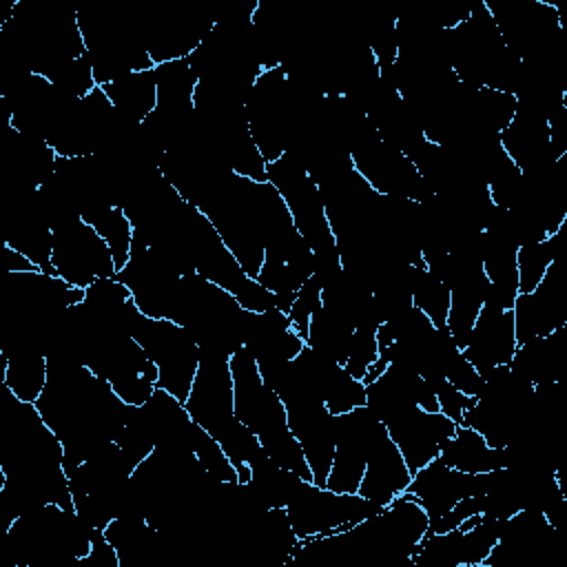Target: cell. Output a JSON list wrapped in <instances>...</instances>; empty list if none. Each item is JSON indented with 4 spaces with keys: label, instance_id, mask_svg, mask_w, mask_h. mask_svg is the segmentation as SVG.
Segmentation results:
<instances>
[{
    "label": "cell",
    "instance_id": "obj_1",
    "mask_svg": "<svg viewBox=\"0 0 567 567\" xmlns=\"http://www.w3.org/2000/svg\"><path fill=\"white\" fill-rule=\"evenodd\" d=\"M128 334L144 348L157 368V388L182 403L188 399L195 372L199 368V346L195 337L171 319L146 317L140 308L131 319Z\"/></svg>",
    "mask_w": 567,
    "mask_h": 567
},
{
    "label": "cell",
    "instance_id": "obj_2",
    "mask_svg": "<svg viewBox=\"0 0 567 567\" xmlns=\"http://www.w3.org/2000/svg\"><path fill=\"white\" fill-rule=\"evenodd\" d=\"M266 177L284 197L292 224L297 233L306 239L310 250L332 246L334 237L328 224L323 199L319 195L317 182L310 177L303 162L286 151L281 157L266 166Z\"/></svg>",
    "mask_w": 567,
    "mask_h": 567
},
{
    "label": "cell",
    "instance_id": "obj_3",
    "mask_svg": "<svg viewBox=\"0 0 567 567\" xmlns=\"http://www.w3.org/2000/svg\"><path fill=\"white\" fill-rule=\"evenodd\" d=\"M51 264L60 279L82 290L97 279L117 275L109 244L82 217L53 226Z\"/></svg>",
    "mask_w": 567,
    "mask_h": 567
},
{
    "label": "cell",
    "instance_id": "obj_4",
    "mask_svg": "<svg viewBox=\"0 0 567 567\" xmlns=\"http://www.w3.org/2000/svg\"><path fill=\"white\" fill-rule=\"evenodd\" d=\"M379 509L357 492H334L326 485L308 483L286 507V514L299 538H319L348 529Z\"/></svg>",
    "mask_w": 567,
    "mask_h": 567
},
{
    "label": "cell",
    "instance_id": "obj_5",
    "mask_svg": "<svg viewBox=\"0 0 567 567\" xmlns=\"http://www.w3.org/2000/svg\"><path fill=\"white\" fill-rule=\"evenodd\" d=\"M385 432L379 416L363 403L334 416V456L326 487L334 492H357L365 472L368 456Z\"/></svg>",
    "mask_w": 567,
    "mask_h": 567
},
{
    "label": "cell",
    "instance_id": "obj_6",
    "mask_svg": "<svg viewBox=\"0 0 567 567\" xmlns=\"http://www.w3.org/2000/svg\"><path fill=\"white\" fill-rule=\"evenodd\" d=\"M184 405L190 419L217 439L221 430L235 419V388L230 363L202 357L190 394Z\"/></svg>",
    "mask_w": 567,
    "mask_h": 567
},
{
    "label": "cell",
    "instance_id": "obj_7",
    "mask_svg": "<svg viewBox=\"0 0 567 567\" xmlns=\"http://www.w3.org/2000/svg\"><path fill=\"white\" fill-rule=\"evenodd\" d=\"M492 485V472L467 474L447 467L439 456L416 470L405 492H410L427 514V523L447 514L461 498L485 494Z\"/></svg>",
    "mask_w": 567,
    "mask_h": 567
},
{
    "label": "cell",
    "instance_id": "obj_8",
    "mask_svg": "<svg viewBox=\"0 0 567 567\" xmlns=\"http://www.w3.org/2000/svg\"><path fill=\"white\" fill-rule=\"evenodd\" d=\"M383 425L414 474L439 456L441 445L454 434L458 423L447 419L443 412H425L414 405L390 416Z\"/></svg>",
    "mask_w": 567,
    "mask_h": 567
},
{
    "label": "cell",
    "instance_id": "obj_9",
    "mask_svg": "<svg viewBox=\"0 0 567 567\" xmlns=\"http://www.w3.org/2000/svg\"><path fill=\"white\" fill-rule=\"evenodd\" d=\"M516 348L518 341L512 310L483 306L470 332V341L463 348L465 359L485 379L494 368L509 365Z\"/></svg>",
    "mask_w": 567,
    "mask_h": 567
},
{
    "label": "cell",
    "instance_id": "obj_10",
    "mask_svg": "<svg viewBox=\"0 0 567 567\" xmlns=\"http://www.w3.org/2000/svg\"><path fill=\"white\" fill-rule=\"evenodd\" d=\"M286 412L288 425L310 465L312 483L326 485L334 456V414H330L321 401L288 405Z\"/></svg>",
    "mask_w": 567,
    "mask_h": 567
},
{
    "label": "cell",
    "instance_id": "obj_11",
    "mask_svg": "<svg viewBox=\"0 0 567 567\" xmlns=\"http://www.w3.org/2000/svg\"><path fill=\"white\" fill-rule=\"evenodd\" d=\"M503 151L507 157L520 168V173H536L549 168L554 162L560 159L558 151L554 148L549 122L516 109L512 122L498 135Z\"/></svg>",
    "mask_w": 567,
    "mask_h": 567
},
{
    "label": "cell",
    "instance_id": "obj_12",
    "mask_svg": "<svg viewBox=\"0 0 567 567\" xmlns=\"http://www.w3.org/2000/svg\"><path fill=\"white\" fill-rule=\"evenodd\" d=\"M410 481H412V472L385 430L368 456L365 472L357 494L383 507L390 501H394L399 494H403Z\"/></svg>",
    "mask_w": 567,
    "mask_h": 567
},
{
    "label": "cell",
    "instance_id": "obj_13",
    "mask_svg": "<svg viewBox=\"0 0 567 567\" xmlns=\"http://www.w3.org/2000/svg\"><path fill=\"white\" fill-rule=\"evenodd\" d=\"M2 352L7 354L4 385L13 396L27 403H35L47 385L49 368L47 354L31 341L24 339H7L0 341Z\"/></svg>",
    "mask_w": 567,
    "mask_h": 567
},
{
    "label": "cell",
    "instance_id": "obj_14",
    "mask_svg": "<svg viewBox=\"0 0 567 567\" xmlns=\"http://www.w3.org/2000/svg\"><path fill=\"white\" fill-rule=\"evenodd\" d=\"M439 458L458 472L481 474L505 467L507 454L505 447H489L487 441L472 427L458 423L454 434L441 445Z\"/></svg>",
    "mask_w": 567,
    "mask_h": 567
},
{
    "label": "cell",
    "instance_id": "obj_15",
    "mask_svg": "<svg viewBox=\"0 0 567 567\" xmlns=\"http://www.w3.org/2000/svg\"><path fill=\"white\" fill-rule=\"evenodd\" d=\"M250 478L244 483L252 498L264 507H288L295 496L310 483L299 474L277 465L261 447V452L250 461Z\"/></svg>",
    "mask_w": 567,
    "mask_h": 567
},
{
    "label": "cell",
    "instance_id": "obj_16",
    "mask_svg": "<svg viewBox=\"0 0 567 567\" xmlns=\"http://www.w3.org/2000/svg\"><path fill=\"white\" fill-rule=\"evenodd\" d=\"M102 91L120 115L135 124H142L157 106V82L153 69L126 73L124 78L104 84Z\"/></svg>",
    "mask_w": 567,
    "mask_h": 567
},
{
    "label": "cell",
    "instance_id": "obj_17",
    "mask_svg": "<svg viewBox=\"0 0 567 567\" xmlns=\"http://www.w3.org/2000/svg\"><path fill=\"white\" fill-rule=\"evenodd\" d=\"M352 334H354L352 323H348L346 319L319 308L310 319L306 346L343 365L346 357H348V350H350Z\"/></svg>",
    "mask_w": 567,
    "mask_h": 567
},
{
    "label": "cell",
    "instance_id": "obj_18",
    "mask_svg": "<svg viewBox=\"0 0 567 567\" xmlns=\"http://www.w3.org/2000/svg\"><path fill=\"white\" fill-rule=\"evenodd\" d=\"M82 219L89 221L100 233V237L109 244L115 259V268L122 270L128 261L131 244H133V224L124 215V210L120 206H104Z\"/></svg>",
    "mask_w": 567,
    "mask_h": 567
},
{
    "label": "cell",
    "instance_id": "obj_19",
    "mask_svg": "<svg viewBox=\"0 0 567 567\" xmlns=\"http://www.w3.org/2000/svg\"><path fill=\"white\" fill-rule=\"evenodd\" d=\"M412 303L419 308L436 328H445L447 308H450V288L436 279L425 264L414 266L412 281H410Z\"/></svg>",
    "mask_w": 567,
    "mask_h": 567
},
{
    "label": "cell",
    "instance_id": "obj_20",
    "mask_svg": "<svg viewBox=\"0 0 567 567\" xmlns=\"http://www.w3.org/2000/svg\"><path fill=\"white\" fill-rule=\"evenodd\" d=\"M556 250H558L556 233L545 237V239H540V241H532V244L518 246V250H516L518 292H532L540 284L547 266L556 257Z\"/></svg>",
    "mask_w": 567,
    "mask_h": 567
},
{
    "label": "cell",
    "instance_id": "obj_21",
    "mask_svg": "<svg viewBox=\"0 0 567 567\" xmlns=\"http://www.w3.org/2000/svg\"><path fill=\"white\" fill-rule=\"evenodd\" d=\"M219 445L224 447L226 456L230 458V463L237 467V476L239 483H246L250 478V461L261 452V443L257 439V434L246 427L237 416L221 430V434L217 436Z\"/></svg>",
    "mask_w": 567,
    "mask_h": 567
},
{
    "label": "cell",
    "instance_id": "obj_22",
    "mask_svg": "<svg viewBox=\"0 0 567 567\" xmlns=\"http://www.w3.org/2000/svg\"><path fill=\"white\" fill-rule=\"evenodd\" d=\"M363 403H365V383L361 379H354L343 365H337L323 392V405L328 408V412L337 416Z\"/></svg>",
    "mask_w": 567,
    "mask_h": 567
},
{
    "label": "cell",
    "instance_id": "obj_23",
    "mask_svg": "<svg viewBox=\"0 0 567 567\" xmlns=\"http://www.w3.org/2000/svg\"><path fill=\"white\" fill-rule=\"evenodd\" d=\"M193 452H195L197 461L202 463V467L208 472L210 478H215L219 483H239L237 467L230 463V458L226 456L219 441L215 436H210L199 425H197V432H195Z\"/></svg>",
    "mask_w": 567,
    "mask_h": 567
},
{
    "label": "cell",
    "instance_id": "obj_24",
    "mask_svg": "<svg viewBox=\"0 0 567 567\" xmlns=\"http://www.w3.org/2000/svg\"><path fill=\"white\" fill-rule=\"evenodd\" d=\"M379 357V341H377V328H354L350 350L346 357L343 368L354 377L361 379L365 377L368 368L377 361Z\"/></svg>",
    "mask_w": 567,
    "mask_h": 567
},
{
    "label": "cell",
    "instance_id": "obj_25",
    "mask_svg": "<svg viewBox=\"0 0 567 567\" xmlns=\"http://www.w3.org/2000/svg\"><path fill=\"white\" fill-rule=\"evenodd\" d=\"M321 308V286L315 279H308L297 292L295 301L288 310V319L292 323V330L306 341L308 337V326L312 315Z\"/></svg>",
    "mask_w": 567,
    "mask_h": 567
},
{
    "label": "cell",
    "instance_id": "obj_26",
    "mask_svg": "<svg viewBox=\"0 0 567 567\" xmlns=\"http://www.w3.org/2000/svg\"><path fill=\"white\" fill-rule=\"evenodd\" d=\"M443 377H445L458 392H463V394H467V396H478L481 390H483V383H485V379L476 372V368L465 359L463 350H456V352L447 359V363H445V368H443Z\"/></svg>",
    "mask_w": 567,
    "mask_h": 567
},
{
    "label": "cell",
    "instance_id": "obj_27",
    "mask_svg": "<svg viewBox=\"0 0 567 567\" xmlns=\"http://www.w3.org/2000/svg\"><path fill=\"white\" fill-rule=\"evenodd\" d=\"M430 388L434 390L436 394V401H439V410L452 419L454 423H461L463 421V414L467 412V408L474 403L476 396H467L463 392H458L445 377H439L434 381H427Z\"/></svg>",
    "mask_w": 567,
    "mask_h": 567
}]
</instances>
